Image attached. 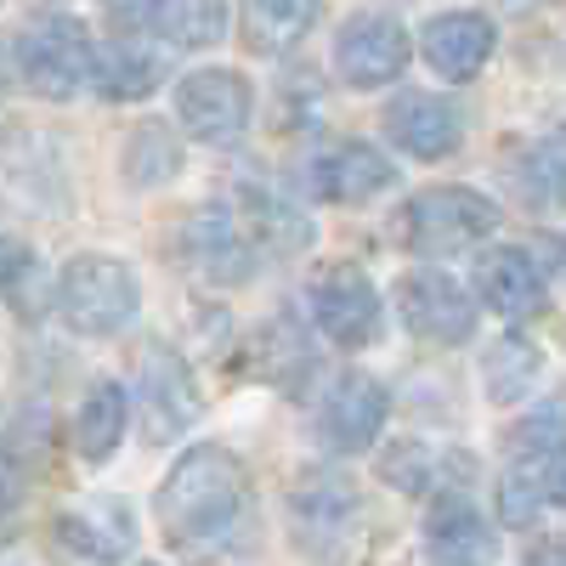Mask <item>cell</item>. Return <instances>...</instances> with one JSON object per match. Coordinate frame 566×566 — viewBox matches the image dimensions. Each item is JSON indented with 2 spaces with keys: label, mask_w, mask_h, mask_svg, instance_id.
Here are the masks:
<instances>
[{
  "label": "cell",
  "mask_w": 566,
  "mask_h": 566,
  "mask_svg": "<svg viewBox=\"0 0 566 566\" xmlns=\"http://www.w3.org/2000/svg\"><path fill=\"white\" fill-rule=\"evenodd\" d=\"M244 493H250V476H244V459L221 448V442H193L176 464L170 476L159 482V499H154V522L165 533L170 549H210L221 544L244 515Z\"/></svg>",
  "instance_id": "cell-1"
},
{
  "label": "cell",
  "mask_w": 566,
  "mask_h": 566,
  "mask_svg": "<svg viewBox=\"0 0 566 566\" xmlns=\"http://www.w3.org/2000/svg\"><path fill=\"white\" fill-rule=\"evenodd\" d=\"M52 306H57L63 328H74L80 340H108V335H119V328H130V317L142 306V283L119 255L85 250L63 266Z\"/></svg>",
  "instance_id": "cell-2"
},
{
  "label": "cell",
  "mask_w": 566,
  "mask_h": 566,
  "mask_svg": "<svg viewBox=\"0 0 566 566\" xmlns=\"http://www.w3.org/2000/svg\"><path fill=\"white\" fill-rule=\"evenodd\" d=\"M504 221V210L476 193V187H459V181H437V187H419V193L402 205V244L413 255H453V250H470L493 239Z\"/></svg>",
  "instance_id": "cell-3"
},
{
  "label": "cell",
  "mask_w": 566,
  "mask_h": 566,
  "mask_svg": "<svg viewBox=\"0 0 566 566\" xmlns=\"http://www.w3.org/2000/svg\"><path fill=\"white\" fill-rule=\"evenodd\" d=\"M12 69L18 80L34 91L40 103H69L91 85V69H97V45H91L80 18H40L18 34L12 45Z\"/></svg>",
  "instance_id": "cell-4"
},
{
  "label": "cell",
  "mask_w": 566,
  "mask_h": 566,
  "mask_svg": "<svg viewBox=\"0 0 566 566\" xmlns=\"http://www.w3.org/2000/svg\"><path fill=\"white\" fill-rule=\"evenodd\" d=\"M482 295H470L464 283L442 266H408L397 277V312L408 323V335L424 346H470L482 323Z\"/></svg>",
  "instance_id": "cell-5"
},
{
  "label": "cell",
  "mask_w": 566,
  "mask_h": 566,
  "mask_svg": "<svg viewBox=\"0 0 566 566\" xmlns=\"http://www.w3.org/2000/svg\"><path fill=\"white\" fill-rule=\"evenodd\" d=\"M312 323H317V335L323 340H335L340 352H363L380 340V328H386V301L380 290H374V277L357 266V261H335V266H323L312 277Z\"/></svg>",
  "instance_id": "cell-6"
},
{
  "label": "cell",
  "mask_w": 566,
  "mask_h": 566,
  "mask_svg": "<svg viewBox=\"0 0 566 566\" xmlns=\"http://www.w3.org/2000/svg\"><path fill=\"white\" fill-rule=\"evenodd\" d=\"M176 119L205 148H239L255 119V91L239 69H193L176 85Z\"/></svg>",
  "instance_id": "cell-7"
},
{
  "label": "cell",
  "mask_w": 566,
  "mask_h": 566,
  "mask_svg": "<svg viewBox=\"0 0 566 566\" xmlns=\"http://www.w3.org/2000/svg\"><path fill=\"white\" fill-rule=\"evenodd\" d=\"M283 515H290V533L301 549L312 555H328V549H340V538L357 527V515H363V493L357 482L346 476V470H301V482L290 488V499H283Z\"/></svg>",
  "instance_id": "cell-8"
},
{
  "label": "cell",
  "mask_w": 566,
  "mask_h": 566,
  "mask_svg": "<svg viewBox=\"0 0 566 566\" xmlns=\"http://www.w3.org/2000/svg\"><path fill=\"white\" fill-rule=\"evenodd\" d=\"M136 408L148 442H176L187 437V424L199 419V380L176 346H142L136 352Z\"/></svg>",
  "instance_id": "cell-9"
},
{
  "label": "cell",
  "mask_w": 566,
  "mask_h": 566,
  "mask_svg": "<svg viewBox=\"0 0 566 566\" xmlns=\"http://www.w3.org/2000/svg\"><path fill=\"white\" fill-rule=\"evenodd\" d=\"M413 40L391 12H352L335 34V74L352 91H380L408 74Z\"/></svg>",
  "instance_id": "cell-10"
},
{
  "label": "cell",
  "mask_w": 566,
  "mask_h": 566,
  "mask_svg": "<svg viewBox=\"0 0 566 566\" xmlns=\"http://www.w3.org/2000/svg\"><path fill=\"white\" fill-rule=\"evenodd\" d=\"M391 419V386L380 374L346 368L317 402V437L328 453H368Z\"/></svg>",
  "instance_id": "cell-11"
},
{
  "label": "cell",
  "mask_w": 566,
  "mask_h": 566,
  "mask_svg": "<svg viewBox=\"0 0 566 566\" xmlns=\"http://www.w3.org/2000/svg\"><path fill=\"white\" fill-rule=\"evenodd\" d=\"M0 193L29 216H69V170L52 136L0 130Z\"/></svg>",
  "instance_id": "cell-12"
},
{
  "label": "cell",
  "mask_w": 566,
  "mask_h": 566,
  "mask_svg": "<svg viewBox=\"0 0 566 566\" xmlns=\"http://www.w3.org/2000/svg\"><path fill=\"white\" fill-rule=\"evenodd\" d=\"M181 250L187 261H193L199 277L221 283V290H232V283H244L255 272V239H250V227L239 221V210H227V205H199L193 216L181 221Z\"/></svg>",
  "instance_id": "cell-13"
},
{
  "label": "cell",
  "mask_w": 566,
  "mask_h": 566,
  "mask_svg": "<svg viewBox=\"0 0 566 566\" xmlns=\"http://www.w3.org/2000/svg\"><path fill=\"white\" fill-rule=\"evenodd\" d=\"M380 476L408 493V499H442V493H470L476 482V453L431 442V437H402L380 453Z\"/></svg>",
  "instance_id": "cell-14"
},
{
  "label": "cell",
  "mask_w": 566,
  "mask_h": 566,
  "mask_svg": "<svg viewBox=\"0 0 566 566\" xmlns=\"http://www.w3.org/2000/svg\"><path fill=\"white\" fill-rule=\"evenodd\" d=\"M499 52V29L488 12H437L419 29V57L431 74H442L448 85H470Z\"/></svg>",
  "instance_id": "cell-15"
},
{
  "label": "cell",
  "mask_w": 566,
  "mask_h": 566,
  "mask_svg": "<svg viewBox=\"0 0 566 566\" xmlns=\"http://www.w3.org/2000/svg\"><path fill=\"white\" fill-rule=\"evenodd\" d=\"M306 176H312V193L328 199V205H374L380 193H391L402 170L374 148V142L346 136V142H335V148H323L306 165Z\"/></svg>",
  "instance_id": "cell-16"
},
{
  "label": "cell",
  "mask_w": 566,
  "mask_h": 566,
  "mask_svg": "<svg viewBox=\"0 0 566 566\" xmlns=\"http://www.w3.org/2000/svg\"><path fill=\"white\" fill-rule=\"evenodd\" d=\"M476 295L488 301V312H499L504 323H527L549 306V283L533 250L522 244H499L476 261Z\"/></svg>",
  "instance_id": "cell-17"
},
{
  "label": "cell",
  "mask_w": 566,
  "mask_h": 566,
  "mask_svg": "<svg viewBox=\"0 0 566 566\" xmlns=\"http://www.w3.org/2000/svg\"><path fill=\"white\" fill-rule=\"evenodd\" d=\"M386 136L397 142V148L408 159H448L459 154V142H464V114L459 103L437 97V91H402V97L386 108Z\"/></svg>",
  "instance_id": "cell-18"
},
{
  "label": "cell",
  "mask_w": 566,
  "mask_h": 566,
  "mask_svg": "<svg viewBox=\"0 0 566 566\" xmlns=\"http://www.w3.org/2000/svg\"><path fill=\"white\" fill-rule=\"evenodd\" d=\"M424 555L431 560H448V566H470V560H493L499 544H493V527L476 515L470 493H442L424 510Z\"/></svg>",
  "instance_id": "cell-19"
},
{
  "label": "cell",
  "mask_w": 566,
  "mask_h": 566,
  "mask_svg": "<svg viewBox=\"0 0 566 566\" xmlns=\"http://www.w3.org/2000/svg\"><path fill=\"white\" fill-rule=\"evenodd\" d=\"M125 431H130V391H125L119 380H97V386L80 397L74 424H69L74 453H80L85 464H108V459L119 453Z\"/></svg>",
  "instance_id": "cell-20"
},
{
  "label": "cell",
  "mask_w": 566,
  "mask_h": 566,
  "mask_svg": "<svg viewBox=\"0 0 566 566\" xmlns=\"http://www.w3.org/2000/svg\"><path fill=\"white\" fill-rule=\"evenodd\" d=\"M232 210H239V221L250 227V239L261 250H272V255H301L312 244V216L295 210L290 199L272 193V187H261V181L239 187V205Z\"/></svg>",
  "instance_id": "cell-21"
},
{
  "label": "cell",
  "mask_w": 566,
  "mask_h": 566,
  "mask_svg": "<svg viewBox=\"0 0 566 566\" xmlns=\"http://www.w3.org/2000/svg\"><path fill=\"white\" fill-rule=\"evenodd\" d=\"M159 85V63L154 52H142L136 34H114L108 45H97V69H91V91L103 103H142Z\"/></svg>",
  "instance_id": "cell-22"
},
{
  "label": "cell",
  "mask_w": 566,
  "mask_h": 566,
  "mask_svg": "<svg viewBox=\"0 0 566 566\" xmlns=\"http://www.w3.org/2000/svg\"><path fill=\"white\" fill-rule=\"evenodd\" d=\"M317 23V0H239V34L255 57H277Z\"/></svg>",
  "instance_id": "cell-23"
},
{
  "label": "cell",
  "mask_w": 566,
  "mask_h": 566,
  "mask_svg": "<svg viewBox=\"0 0 566 566\" xmlns=\"http://www.w3.org/2000/svg\"><path fill=\"white\" fill-rule=\"evenodd\" d=\"M250 368L261 374V380L295 391L306 374H312V346H306V328L295 317H272L261 323L250 335Z\"/></svg>",
  "instance_id": "cell-24"
},
{
  "label": "cell",
  "mask_w": 566,
  "mask_h": 566,
  "mask_svg": "<svg viewBox=\"0 0 566 566\" xmlns=\"http://www.w3.org/2000/svg\"><path fill=\"white\" fill-rule=\"evenodd\" d=\"M538 380H544V352H538L533 340L504 335V340L488 346V357H482V391H488L499 408L527 402V397L538 391Z\"/></svg>",
  "instance_id": "cell-25"
},
{
  "label": "cell",
  "mask_w": 566,
  "mask_h": 566,
  "mask_svg": "<svg viewBox=\"0 0 566 566\" xmlns=\"http://www.w3.org/2000/svg\"><path fill=\"white\" fill-rule=\"evenodd\" d=\"M119 165H125V181L136 187V193H148V187L176 181V170H181V148H176L170 125H159V119L136 125V130H130V142H125V154H119Z\"/></svg>",
  "instance_id": "cell-26"
},
{
  "label": "cell",
  "mask_w": 566,
  "mask_h": 566,
  "mask_svg": "<svg viewBox=\"0 0 566 566\" xmlns=\"http://www.w3.org/2000/svg\"><path fill=\"white\" fill-rule=\"evenodd\" d=\"M159 34L176 52H210L227 40V0H159Z\"/></svg>",
  "instance_id": "cell-27"
},
{
  "label": "cell",
  "mask_w": 566,
  "mask_h": 566,
  "mask_svg": "<svg viewBox=\"0 0 566 566\" xmlns=\"http://www.w3.org/2000/svg\"><path fill=\"white\" fill-rule=\"evenodd\" d=\"M510 187L533 210H566V154L560 148H527L510 165Z\"/></svg>",
  "instance_id": "cell-28"
},
{
  "label": "cell",
  "mask_w": 566,
  "mask_h": 566,
  "mask_svg": "<svg viewBox=\"0 0 566 566\" xmlns=\"http://www.w3.org/2000/svg\"><path fill=\"white\" fill-rule=\"evenodd\" d=\"M549 504V488H544V459H515L499 482V522L527 533L538 527V510Z\"/></svg>",
  "instance_id": "cell-29"
},
{
  "label": "cell",
  "mask_w": 566,
  "mask_h": 566,
  "mask_svg": "<svg viewBox=\"0 0 566 566\" xmlns=\"http://www.w3.org/2000/svg\"><path fill=\"white\" fill-rule=\"evenodd\" d=\"M566 442V402H544L538 413H527L510 431V453L515 459H549Z\"/></svg>",
  "instance_id": "cell-30"
},
{
  "label": "cell",
  "mask_w": 566,
  "mask_h": 566,
  "mask_svg": "<svg viewBox=\"0 0 566 566\" xmlns=\"http://www.w3.org/2000/svg\"><path fill=\"white\" fill-rule=\"evenodd\" d=\"M52 544L63 555H80V560H114V555L130 549L125 538H108L97 522H85V515H57V522H52Z\"/></svg>",
  "instance_id": "cell-31"
},
{
  "label": "cell",
  "mask_w": 566,
  "mask_h": 566,
  "mask_svg": "<svg viewBox=\"0 0 566 566\" xmlns=\"http://www.w3.org/2000/svg\"><path fill=\"white\" fill-rule=\"evenodd\" d=\"M103 18L114 23V34H148L159 29V0H103Z\"/></svg>",
  "instance_id": "cell-32"
},
{
  "label": "cell",
  "mask_w": 566,
  "mask_h": 566,
  "mask_svg": "<svg viewBox=\"0 0 566 566\" xmlns=\"http://www.w3.org/2000/svg\"><path fill=\"white\" fill-rule=\"evenodd\" d=\"M23 272H29V250H23L18 239H7V232H0V290H12Z\"/></svg>",
  "instance_id": "cell-33"
},
{
  "label": "cell",
  "mask_w": 566,
  "mask_h": 566,
  "mask_svg": "<svg viewBox=\"0 0 566 566\" xmlns=\"http://www.w3.org/2000/svg\"><path fill=\"white\" fill-rule=\"evenodd\" d=\"M544 488H549V504H560V510H566V442L544 459Z\"/></svg>",
  "instance_id": "cell-34"
},
{
  "label": "cell",
  "mask_w": 566,
  "mask_h": 566,
  "mask_svg": "<svg viewBox=\"0 0 566 566\" xmlns=\"http://www.w3.org/2000/svg\"><path fill=\"white\" fill-rule=\"evenodd\" d=\"M12 499H18V459H12L7 431H0V510H7Z\"/></svg>",
  "instance_id": "cell-35"
},
{
  "label": "cell",
  "mask_w": 566,
  "mask_h": 566,
  "mask_svg": "<svg viewBox=\"0 0 566 566\" xmlns=\"http://www.w3.org/2000/svg\"><path fill=\"white\" fill-rule=\"evenodd\" d=\"M527 560H533V566H544V560H566V538H544V544H533Z\"/></svg>",
  "instance_id": "cell-36"
},
{
  "label": "cell",
  "mask_w": 566,
  "mask_h": 566,
  "mask_svg": "<svg viewBox=\"0 0 566 566\" xmlns=\"http://www.w3.org/2000/svg\"><path fill=\"white\" fill-rule=\"evenodd\" d=\"M544 7H549V0H499V12H510V18H533Z\"/></svg>",
  "instance_id": "cell-37"
}]
</instances>
